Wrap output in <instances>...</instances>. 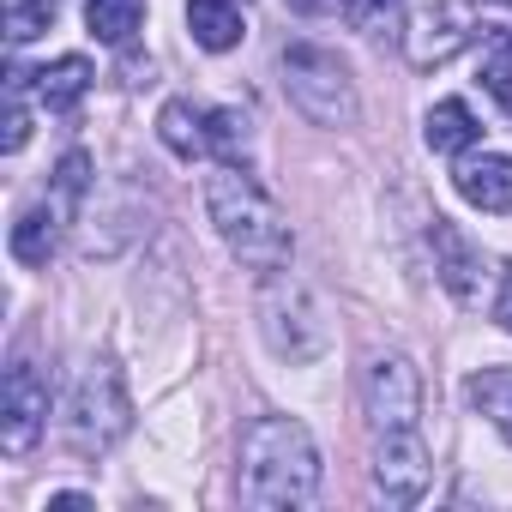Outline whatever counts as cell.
Listing matches in <instances>:
<instances>
[{"mask_svg":"<svg viewBox=\"0 0 512 512\" xmlns=\"http://www.w3.org/2000/svg\"><path fill=\"white\" fill-rule=\"evenodd\" d=\"M127 392H121V374L115 368H97L79 380L73 404H67V446L73 452H109L121 434H127Z\"/></svg>","mask_w":512,"mask_h":512,"instance_id":"cell-6","label":"cell"},{"mask_svg":"<svg viewBox=\"0 0 512 512\" xmlns=\"http://www.w3.org/2000/svg\"><path fill=\"white\" fill-rule=\"evenodd\" d=\"M55 223H61L55 205L19 211V223H13V260H19V266H49V253H55Z\"/></svg>","mask_w":512,"mask_h":512,"instance_id":"cell-16","label":"cell"},{"mask_svg":"<svg viewBox=\"0 0 512 512\" xmlns=\"http://www.w3.org/2000/svg\"><path fill=\"white\" fill-rule=\"evenodd\" d=\"M470 404L512 440V368H482V374L470 380Z\"/></svg>","mask_w":512,"mask_h":512,"instance_id":"cell-18","label":"cell"},{"mask_svg":"<svg viewBox=\"0 0 512 512\" xmlns=\"http://www.w3.org/2000/svg\"><path fill=\"white\" fill-rule=\"evenodd\" d=\"M31 139V115H25V73H13L7 85V133H0V151H25Z\"/></svg>","mask_w":512,"mask_h":512,"instance_id":"cell-22","label":"cell"},{"mask_svg":"<svg viewBox=\"0 0 512 512\" xmlns=\"http://www.w3.org/2000/svg\"><path fill=\"white\" fill-rule=\"evenodd\" d=\"M434 247H440V284H446L458 302H470V296H476V253H470V241H464L446 217H434Z\"/></svg>","mask_w":512,"mask_h":512,"instance_id":"cell-14","label":"cell"},{"mask_svg":"<svg viewBox=\"0 0 512 512\" xmlns=\"http://www.w3.org/2000/svg\"><path fill=\"white\" fill-rule=\"evenodd\" d=\"M55 25V0H7V37L13 43H31Z\"/></svg>","mask_w":512,"mask_h":512,"instance_id":"cell-19","label":"cell"},{"mask_svg":"<svg viewBox=\"0 0 512 512\" xmlns=\"http://www.w3.org/2000/svg\"><path fill=\"white\" fill-rule=\"evenodd\" d=\"M43 416H49V386L37 380L31 362H13L7 368V386H0V446L13 458L37 446L43 434Z\"/></svg>","mask_w":512,"mask_h":512,"instance_id":"cell-7","label":"cell"},{"mask_svg":"<svg viewBox=\"0 0 512 512\" xmlns=\"http://www.w3.org/2000/svg\"><path fill=\"white\" fill-rule=\"evenodd\" d=\"M320 494V446L296 416H260L241 434V500L253 512H290Z\"/></svg>","mask_w":512,"mask_h":512,"instance_id":"cell-1","label":"cell"},{"mask_svg":"<svg viewBox=\"0 0 512 512\" xmlns=\"http://www.w3.org/2000/svg\"><path fill=\"white\" fill-rule=\"evenodd\" d=\"M458 193L476 205V211H512V157H494V151H482V157H464L458 163Z\"/></svg>","mask_w":512,"mask_h":512,"instance_id":"cell-10","label":"cell"},{"mask_svg":"<svg viewBox=\"0 0 512 512\" xmlns=\"http://www.w3.org/2000/svg\"><path fill=\"white\" fill-rule=\"evenodd\" d=\"M85 25H91L97 43L127 49L139 37V25H145V0H85Z\"/></svg>","mask_w":512,"mask_h":512,"instance_id":"cell-15","label":"cell"},{"mask_svg":"<svg viewBox=\"0 0 512 512\" xmlns=\"http://www.w3.org/2000/svg\"><path fill=\"white\" fill-rule=\"evenodd\" d=\"M284 91L314 127H350L356 121V85L344 61L320 43H290L284 49Z\"/></svg>","mask_w":512,"mask_h":512,"instance_id":"cell-3","label":"cell"},{"mask_svg":"<svg viewBox=\"0 0 512 512\" xmlns=\"http://www.w3.org/2000/svg\"><path fill=\"white\" fill-rule=\"evenodd\" d=\"M85 181H91V157H85V151H67L61 169H55V193H61L55 211H73V205L85 199Z\"/></svg>","mask_w":512,"mask_h":512,"instance_id":"cell-21","label":"cell"},{"mask_svg":"<svg viewBox=\"0 0 512 512\" xmlns=\"http://www.w3.org/2000/svg\"><path fill=\"white\" fill-rule=\"evenodd\" d=\"M482 85H488V97L506 109V121H512V67H506V43H500V55L482 67Z\"/></svg>","mask_w":512,"mask_h":512,"instance_id":"cell-23","label":"cell"},{"mask_svg":"<svg viewBox=\"0 0 512 512\" xmlns=\"http://www.w3.org/2000/svg\"><path fill=\"white\" fill-rule=\"evenodd\" d=\"M260 332H266L272 356H284V362H314L326 350V320H320L308 284L284 278V272H272L260 290Z\"/></svg>","mask_w":512,"mask_h":512,"instance_id":"cell-4","label":"cell"},{"mask_svg":"<svg viewBox=\"0 0 512 512\" xmlns=\"http://www.w3.org/2000/svg\"><path fill=\"white\" fill-rule=\"evenodd\" d=\"M362 404H368L374 434L422 428V374H416V362L398 356V350L368 356V368H362Z\"/></svg>","mask_w":512,"mask_h":512,"instance_id":"cell-5","label":"cell"},{"mask_svg":"<svg viewBox=\"0 0 512 512\" xmlns=\"http://www.w3.org/2000/svg\"><path fill=\"white\" fill-rule=\"evenodd\" d=\"M187 31H193V43L211 49V55H223V49H235V43L247 37L235 0H187Z\"/></svg>","mask_w":512,"mask_h":512,"instance_id":"cell-11","label":"cell"},{"mask_svg":"<svg viewBox=\"0 0 512 512\" xmlns=\"http://www.w3.org/2000/svg\"><path fill=\"white\" fill-rule=\"evenodd\" d=\"M211 151H217L223 163H235V157L247 151V115H235V109H211Z\"/></svg>","mask_w":512,"mask_h":512,"instance_id":"cell-20","label":"cell"},{"mask_svg":"<svg viewBox=\"0 0 512 512\" xmlns=\"http://www.w3.org/2000/svg\"><path fill=\"white\" fill-rule=\"evenodd\" d=\"M470 13L464 7H452V0H434V7H422L416 19H410V61L416 67H440V61H452L464 43H470Z\"/></svg>","mask_w":512,"mask_h":512,"instance_id":"cell-9","label":"cell"},{"mask_svg":"<svg viewBox=\"0 0 512 512\" xmlns=\"http://www.w3.org/2000/svg\"><path fill=\"white\" fill-rule=\"evenodd\" d=\"M205 211H211V223L229 241L235 260L260 266V272H284L290 266V247H296L290 241V223H284L278 199L253 181L247 169H235V163L211 169L205 175Z\"/></svg>","mask_w":512,"mask_h":512,"instance_id":"cell-2","label":"cell"},{"mask_svg":"<svg viewBox=\"0 0 512 512\" xmlns=\"http://www.w3.org/2000/svg\"><path fill=\"white\" fill-rule=\"evenodd\" d=\"M374 482H380V494L392 506L422 500V488H428V440H422V428L380 434V446H374Z\"/></svg>","mask_w":512,"mask_h":512,"instance_id":"cell-8","label":"cell"},{"mask_svg":"<svg viewBox=\"0 0 512 512\" xmlns=\"http://www.w3.org/2000/svg\"><path fill=\"white\" fill-rule=\"evenodd\" d=\"M91 61L85 55H61V61H49L43 73H37V97H43V109H55V115H67V109H79V97L91 91Z\"/></svg>","mask_w":512,"mask_h":512,"instance_id":"cell-13","label":"cell"},{"mask_svg":"<svg viewBox=\"0 0 512 512\" xmlns=\"http://www.w3.org/2000/svg\"><path fill=\"white\" fill-rule=\"evenodd\" d=\"M157 139L175 151V157H211V115L205 109H193V103H163V115H157Z\"/></svg>","mask_w":512,"mask_h":512,"instance_id":"cell-12","label":"cell"},{"mask_svg":"<svg viewBox=\"0 0 512 512\" xmlns=\"http://www.w3.org/2000/svg\"><path fill=\"white\" fill-rule=\"evenodd\" d=\"M500 7H512V0H500Z\"/></svg>","mask_w":512,"mask_h":512,"instance_id":"cell-25","label":"cell"},{"mask_svg":"<svg viewBox=\"0 0 512 512\" xmlns=\"http://www.w3.org/2000/svg\"><path fill=\"white\" fill-rule=\"evenodd\" d=\"M476 115H470V103H458V97H446V103H434L428 109V151H440V157H452V151H470L476 145Z\"/></svg>","mask_w":512,"mask_h":512,"instance_id":"cell-17","label":"cell"},{"mask_svg":"<svg viewBox=\"0 0 512 512\" xmlns=\"http://www.w3.org/2000/svg\"><path fill=\"white\" fill-rule=\"evenodd\" d=\"M494 320H500V326L512 332V266L500 272V296H494Z\"/></svg>","mask_w":512,"mask_h":512,"instance_id":"cell-24","label":"cell"}]
</instances>
